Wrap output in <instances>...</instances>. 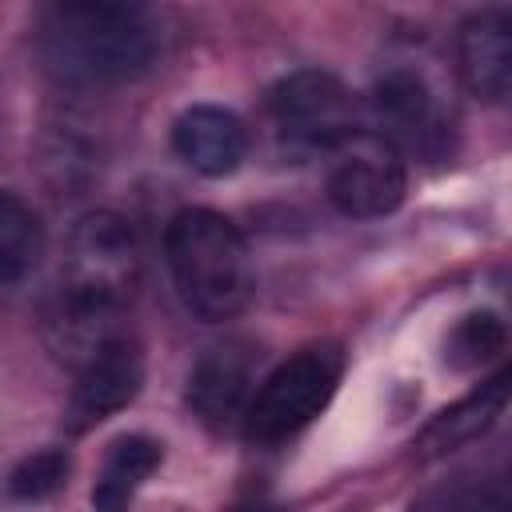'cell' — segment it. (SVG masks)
I'll use <instances>...</instances> for the list:
<instances>
[{
    "label": "cell",
    "mask_w": 512,
    "mask_h": 512,
    "mask_svg": "<svg viewBox=\"0 0 512 512\" xmlns=\"http://www.w3.org/2000/svg\"><path fill=\"white\" fill-rule=\"evenodd\" d=\"M172 148L200 176H232L248 156V128L228 108L192 104L172 124Z\"/></svg>",
    "instance_id": "9c48e42d"
},
{
    "label": "cell",
    "mask_w": 512,
    "mask_h": 512,
    "mask_svg": "<svg viewBox=\"0 0 512 512\" xmlns=\"http://www.w3.org/2000/svg\"><path fill=\"white\" fill-rule=\"evenodd\" d=\"M136 280H140V244L132 224L108 208L84 212L64 244V264H60L64 308L116 320L136 292Z\"/></svg>",
    "instance_id": "3957f363"
},
{
    "label": "cell",
    "mask_w": 512,
    "mask_h": 512,
    "mask_svg": "<svg viewBox=\"0 0 512 512\" xmlns=\"http://www.w3.org/2000/svg\"><path fill=\"white\" fill-rule=\"evenodd\" d=\"M404 188V152L380 132L352 128L328 148V200L344 216H384L404 200Z\"/></svg>",
    "instance_id": "5b68a950"
},
{
    "label": "cell",
    "mask_w": 512,
    "mask_h": 512,
    "mask_svg": "<svg viewBox=\"0 0 512 512\" xmlns=\"http://www.w3.org/2000/svg\"><path fill=\"white\" fill-rule=\"evenodd\" d=\"M168 272L188 312L200 320H228L248 308L256 288V268L240 228L212 208H184L172 216Z\"/></svg>",
    "instance_id": "7a4b0ae2"
},
{
    "label": "cell",
    "mask_w": 512,
    "mask_h": 512,
    "mask_svg": "<svg viewBox=\"0 0 512 512\" xmlns=\"http://www.w3.org/2000/svg\"><path fill=\"white\" fill-rule=\"evenodd\" d=\"M456 512H508V500L496 488H476L456 504Z\"/></svg>",
    "instance_id": "e0dca14e"
},
{
    "label": "cell",
    "mask_w": 512,
    "mask_h": 512,
    "mask_svg": "<svg viewBox=\"0 0 512 512\" xmlns=\"http://www.w3.org/2000/svg\"><path fill=\"white\" fill-rule=\"evenodd\" d=\"M376 116H380V136L392 140L396 148H416L432 152L436 140L444 136V120L436 108V96L428 80L412 68H392L376 80L372 92Z\"/></svg>",
    "instance_id": "ba28073f"
},
{
    "label": "cell",
    "mask_w": 512,
    "mask_h": 512,
    "mask_svg": "<svg viewBox=\"0 0 512 512\" xmlns=\"http://www.w3.org/2000/svg\"><path fill=\"white\" fill-rule=\"evenodd\" d=\"M252 396V364L240 348H212L188 376V404L204 424H232Z\"/></svg>",
    "instance_id": "8fae6325"
},
{
    "label": "cell",
    "mask_w": 512,
    "mask_h": 512,
    "mask_svg": "<svg viewBox=\"0 0 512 512\" xmlns=\"http://www.w3.org/2000/svg\"><path fill=\"white\" fill-rule=\"evenodd\" d=\"M68 476V456L60 448H44V452H32L8 480L12 496L20 500H40V496H52Z\"/></svg>",
    "instance_id": "2e32d148"
},
{
    "label": "cell",
    "mask_w": 512,
    "mask_h": 512,
    "mask_svg": "<svg viewBox=\"0 0 512 512\" xmlns=\"http://www.w3.org/2000/svg\"><path fill=\"white\" fill-rule=\"evenodd\" d=\"M160 32L132 4H60L40 28V52L52 72L84 84H112L148 72Z\"/></svg>",
    "instance_id": "6da1fadb"
},
{
    "label": "cell",
    "mask_w": 512,
    "mask_h": 512,
    "mask_svg": "<svg viewBox=\"0 0 512 512\" xmlns=\"http://www.w3.org/2000/svg\"><path fill=\"white\" fill-rule=\"evenodd\" d=\"M140 388V352L128 336L108 340L76 364V388L68 400V424L88 428L124 408Z\"/></svg>",
    "instance_id": "52a82bcc"
},
{
    "label": "cell",
    "mask_w": 512,
    "mask_h": 512,
    "mask_svg": "<svg viewBox=\"0 0 512 512\" xmlns=\"http://www.w3.org/2000/svg\"><path fill=\"white\" fill-rule=\"evenodd\" d=\"M460 76L472 96L500 104L512 88V20L504 8L468 16L456 36Z\"/></svg>",
    "instance_id": "30bf717a"
},
{
    "label": "cell",
    "mask_w": 512,
    "mask_h": 512,
    "mask_svg": "<svg viewBox=\"0 0 512 512\" xmlns=\"http://www.w3.org/2000/svg\"><path fill=\"white\" fill-rule=\"evenodd\" d=\"M344 356L332 344H312L276 364L244 408V436L252 444H280L308 428L336 396Z\"/></svg>",
    "instance_id": "277c9868"
},
{
    "label": "cell",
    "mask_w": 512,
    "mask_h": 512,
    "mask_svg": "<svg viewBox=\"0 0 512 512\" xmlns=\"http://www.w3.org/2000/svg\"><path fill=\"white\" fill-rule=\"evenodd\" d=\"M500 348H504V324H500L492 312H476V316L460 320V328L452 332V340H448V360H452L456 368H472V364L492 360Z\"/></svg>",
    "instance_id": "9a60e30c"
},
{
    "label": "cell",
    "mask_w": 512,
    "mask_h": 512,
    "mask_svg": "<svg viewBox=\"0 0 512 512\" xmlns=\"http://www.w3.org/2000/svg\"><path fill=\"white\" fill-rule=\"evenodd\" d=\"M44 256L40 212L16 196L0 192V284H20Z\"/></svg>",
    "instance_id": "5bb4252c"
},
{
    "label": "cell",
    "mask_w": 512,
    "mask_h": 512,
    "mask_svg": "<svg viewBox=\"0 0 512 512\" xmlns=\"http://www.w3.org/2000/svg\"><path fill=\"white\" fill-rule=\"evenodd\" d=\"M504 396H508V376H492L488 384H480L472 396H464L460 404L444 408L420 436V456H444V452H456L460 444L476 440L504 408Z\"/></svg>",
    "instance_id": "7c38bea8"
},
{
    "label": "cell",
    "mask_w": 512,
    "mask_h": 512,
    "mask_svg": "<svg viewBox=\"0 0 512 512\" xmlns=\"http://www.w3.org/2000/svg\"><path fill=\"white\" fill-rule=\"evenodd\" d=\"M268 112L284 140L304 148H332L356 128V100L332 72H292L284 76L272 96Z\"/></svg>",
    "instance_id": "8992f818"
},
{
    "label": "cell",
    "mask_w": 512,
    "mask_h": 512,
    "mask_svg": "<svg viewBox=\"0 0 512 512\" xmlns=\"http://www.w3.org/2000/svg\"><path fill=\"white\" fill-rule=\"evenodd\" d=\"M160 464V444L152 436H120L108 444V456L100 464L96 488H92V508L96 512H128L136 488L156 472Z\"/></svg>",
    "instance_id": "4fadbf2b"
}]
</instances>
